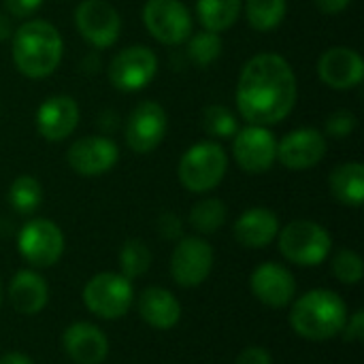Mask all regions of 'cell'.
<instances>
[{
    "label": "cell",
    "mask_w": 364,
    "mask_h": 364,
    "mask_svg": "<svg viewBox=\"0 0 364 364\" xmlns=\"http://www.w3.org/2000/svg\"><path fill=\"white\" fill-rule=\"evenodd\" d=\"M296 75L279 53H258L245 62L237 81V109L247 124L275 126L296 105Z\"/></svg>",
    "instance_id": "cell-1"
},
{
    "label": "cell",
    "mask_w": 364,
    "mask_h": 364,
    "mask_svg": "<svg viewBox=\"0 0 364 364\" xmlns=\"http://www.w3.org/2000/svg\"><path fill=\"white\" fill-rule=\"evenodd\" d=\"M15 68L28 79H45L62 62L64 41L55 26L45 19H28L11 36Z\"/></svg>",
    "instance_id": "cell-2"
},
{
    "label": "cell",
    "mask_w": 364,
    "mask_h": 364,
    "mask_svg": "<svg viewBox=\"0 0 364 364\" xmlns=\"http://www.w3.org/2000/svg\"><path fill=\"white\" fill-rule=\"evenodd\" d=\"M348 305L333 290H311L296 299L290 311L292 331L309 341H326L343 333Z\"/></svg>",
    "instance_id": "cell-3"
},
{
    "label": "cell",
    "mask_w": 364,
    "mask_h": 364,
    "mask_svg": "<svg viewBox=\"0 0 364 364\" xmlns=\"http://www.w3.org/2000/svg\"><path fill=\"white\" fill-rule=\"evenodd\" d=\"M228 156L215 141H203L192 145L179 160V181L188 192L203 194L218 188L226 175Z\"/></svg>",
    "instance_id": "cell-4"
},
{
    "label": "cell",
    "mask_w": 364,
    "mask_h": 364,
    "mask_svg": "<svg viewBox=\"0 0 364 364\" xmlns=\"http://www.w3.org/2000/svg\"><path fill=\"white\" fill-rule=\"evenodd\" d=\"M333 247V239L324 226L311 220L290 222L279 232V252L282 256L299 267H318L322 264Z\"/></svg>",
    "instance_id": "cell-5"
},
{
    "label": "cell",
    "mask_w": 364,
    "mask_h": 364,
    "mask_svg": "<svg viewBox=\"0 0 364 364\" xmlns=\"http://www.w3.org/2000/svg\"><path fill=\"white\" fill-rule=\"evenodd\" d=\"M134 301V290L128 277L119 273H98L83 288L87 311L102 320H119L128 314Z\"/></svg>",
    "instance_id": "cell-6"
},
{
    "label": "cell",
    "mask_w": 364,
    "mask_h": 364,
    "mask_svg": "<svg viewBox=\"0 0 364 364\" xmlns=\"http://www.w3.org/2000/svg\"><path fill=\"white\" fill-rule=\"evenodd\" d=\"M17 250L28 264L36 269H49L58 264L64 254V235L51 220L36 218L23 224V228L17 232Z\"/></svg>",
    "instance_id": "cell-7"
},
{
    "label": "cell",
    "mask_w": 364,
    "mask_h": 364,
    "mask_svg": "<svg viewBox=\"0 0 364 364\" xmlns=\"http://www.w3.org/2000/svg\"><path fill=\"white\" fill-rule=\"evenodd\" d=\"M143 23L162 45H181L192 34V13L181 0H147Z\"/></svg>",
    "instance_id": "cell-8"
},
{
    "label": "cell",
    "mask_w": 364,
    "mask_h": 364,
    "mask_svg": "<svg viewBox=\"0 0 364 364\" xmlns=\"http://www.w3.org/2000/svg\"><path fill=\"white\" fill-rule=\"evenodd\" d=\"M158 73V58L145 45H132L115 53L109 64V81L119 92H139L147 87Z\"/></svg>",
    "instance_id": "cell-9"
},
{
    "label": "cell",
    "mask_w": 364,
    "mask_h": 364,
    "mask_svg": "<svg viewBox=\"0 0 364 364\" xmlns=\"http://www.w3.org/2000/svg\"><path fill=\"white\" fill-rule=\"evenodd\" d=\"M75 26L87 45L105 49L119 38L122 17L107 0H81L75 9Z\"/></svg>",
    "instance_id": "cell-10"
},
{
    "label": "cell",
    "mask_w": 364,
    "mask_h": 364,
    "mask_svg": "<svg viewBox=\"0 0 364 364\" xmlns=\"http://www.w3.org/2000/svg\"><path fill=\"white\" fill-rule=\"evenodd\" d=\"M213 247L200 237H181L171 254V275L181 288H196L211 275Z\"/></svg>",
    "instance_id": "cell-11"
},
{
    "label": "cell",
    "mask_w": 364,
    "mask_h": 364,
    "mask_svg": "<svg viewBox=\"0 0 364 364\" xmlns=\"http://www.w3.org/2000/svg\"><path fill=\"white\" fill-rule=\"evenodd\" d=\"M232 154L245 173L260 175L277 162V139L267 126L250 124L232 136Z\"/></svg>",
    "instance_id": "cell-12"
},
{
    "label": "cell",
    "mask_w": 364,
    "mask_h": 364,
    "mask_svg": "<svg viewBox=\"0 0 364 364\" xmlns=\"http://www.w3.org/2000/svg\"><path fill=\"white\" fill-rule=\"evenodd\" d=\"M168 117L160 102H139L126 119V145L134 154H149L160 147L166 136Z\"/></svg>",
    "instance_id": "cell-13"
},
{
    "label": "cell",
    "mask_w": 364,
    "mask_h": 364,
    "mask_svg": "<svg viewBox=\"0 0 364 364\" xmlns=\"http://www.w3.org/2000/svg\"><path fill=\"white\" fill-rule=\"evenodd\" d=\"M119 160V149L109 136H81L66 154L68 166L83 177H100L109 173Z\"/></svg>",
    "instance_id": "cell-14"
},
{
    "label": "cell",
    "mask_w": 364,
    "mask_h": 364,
    "mask_svg": "<svg viewBox=\"0 0 364 364\" xmlns=\"http://www.w3.org/2000/svg\"><path fill=\"white\" fill-rule=\"evenodd\" d=\"M326 136L318 128H299L277 143V160L290 171H307L326 156Z\"/></svg>",
    "instance_id": "cell-15"
},
{
    "label": "cell",
    "mask_w": 364,
    "mask_h": 364,
    "mask_svg": "<svg viewBox=\"0 0 364 364\" xmlns=\"http://www.w3.org/2000/svg\"><path fill=\"white\" fill-rule=\"evenodd\" d=\"M36 130L49 143H60L68 139L79 126V105L66 94L49 96L36 109Z\"/></svg>",
    "instance_id": "cell-16"
},
{
    "label": "cell",
    "mask_w": 364,
    "mask_h": 364,
    "mask_svg": "<svg viewBox=\"0 0 364 364\" xmlns=\"http://www.w3.org/2000/svg\"><path fill=\"white\" fill-rule=\"evenodd\" d=\"M250 286H252L254 296L262 305L273 307V309H282V307L290 305L292 299H294V294H296L294 275L286 267H282L277 262H264V264H260L252 273Z\"/></svg>",
    "instance_id": "cell-17"
},
{
    "label": "cell",
    "mask_w": 364,
    "mask_h": 364,
    "mask_svg": "<svg viewBox=\"0 0 364 364\" xmlns=\"http://www.w3.org/2000/svg\"><path fill=\"white\" fill-rule=\"evenodd\" d=\"M318 75L333 90H352L364 77L363 55L352 47H331L318 62Z\"/></svg>",
    "instance_id": "cell-18"
},
{
    "label": "cell",
    "mask_w": 364,
    "mask_h": 364,
    "mask_svg": "<svg viewBox=\"0 0 364 364\" xmlns=\"http://www.w3.org/2000/svg\"><path fill=\"white\" fill-rule=\"evenodd\" d=\"M62 348L75 364H100L109 354V339L94 324L75 322L64 331Z\"/></svg>",
    "instance_id": "cell-19"
},
{
    "label": "cell",
    "mask_w": 364,
    "mask_h": 364,
    "mask_svg": "<svg viewBox=\"0 0 364 364\" xmlns=\"http://www.w3.org/2000/svg\"><path fill=\"white\" fill-rule=\"evenodd\" d=\"M279 235V218L267 207H254L235 222V239L247 250H262Z\"/></svg>",
    "instance_id": "cell-20"
},
{
    "label": "cell",
    "mask_w": 364,
    "mask_h": 364,
    "mask_svg": "<svg viewBox=\"0 0 364 364\" xmlns=\"http://www.w3.org/2000/svg\"><path fill=\"white\" fill-rule=\"evenodd\" d=\"M139 316L151 328L171 331L181 318V305L173 292L164 288H145L139 296Z\"/></svg>",
    "instance_id": "cell-21"
},
{
    "label": "cell",
    "mask_w": 364,
    "mask_h": 364,
    "mask_svg": "<svg viewBox=\"0 0 364 364\" xmlns=\"http://www.w3.org/2000/svg\"><path fill=\"white\" fill-rule=\"evenodd\" d=\"M9 301L15 311L34 316L43 311L49 301L47 282L34 271H17L9 284Z\"/></svg>",
    "instance_id": "cell-22"
},
{
    "label": "cell",
    "mask_w": 364,
    "mask_h": 364,
    "mask_svg": "<svg viewBox=\"0 0 364 364\" xmlns=\"http://www.w3.org/2000/svg\"><path fill=\"white\" fill-rule=\"evenodd\" d=\"M331 194L348 207H360L364 203V166L360 162L339 164L328 177Z\"/></svg>",
    "instance_id": "cell-23"
},
{
    "label": "cell",
    "mask_w": 364,
    "mask_h": 364,
    "mask_svg": "<svg viewBox=\"0 0 364 364\" xmlns=\"http://www.w3.org/2000/svg\"><path fill=\"white\" fill-rule=\"evenodd\" d=\"M243 0H196V17L209 32H224L239 19Z\"/></svg>",
    "instance_id": "cell-24"
},
{
    "label": "cell",
    "mask_w": 364,
    "mask_h": 364,
    "mask_svg": "<svg viewBox=\"0 0 364 364\" xmlns=\"http://www.w3.org/2000/svg\"><path fill=\"white\" fill-rule=\"evenodd\" d=\"M288 2L286 0H245L247 23L258 32H271L286 19Z\"/></svg>",
    "instance_id": "cell-25"
},
{
    "label": "cell",
    "mask_w": 364,
    "mask_h": 364,
    "mask_svg": "<svg viewBox=\"0 0 364 364\" xmlns=\"http://www.w3.org/2000/svg\"><path fill=\"white\" fill-rule=\"evenodd\" d=\"M9 203L21 215H32L43 203V186L32 175H19L9 188Z\"/></svg>",
    "instance_id": "cell-26"
},
{
    "label": "cell",
    "mask_w": 364,
    "mask_h": 364,
    "mask_svg": "<svg viewBox=\"0 0 364 364\" xmlns=\"http://www.w3.org/2000/svg\"><path fill=\"white\" fill-rule=\"evenodd\" d=\"M226 215H228V209L220 198H203L192 207L188 222L196 232L213 235L224 226Z\"/></svg>",
    "instance_id": "cell-27"
},
{
    "label": "cell",
    "mask_w": 364,
    "mask_h": 364,
    "mask_svg": "<svg viewBox=\"0 0 364 364\" xmlns=\"http://www.w3.org/2000/svg\"><path fill=\"white\" fill-rule=\"evenodd\" d=\"M222 49H224V43L218 32L200 30V32L190 34L188 38V58L196 66H203V68L213 64L222 55Z\"/></svg>",
    "instance_id": "cell-28"
},
{
    "label": "cell",
    "mask_w": 364,
    "mask_h": 364,
    "mask_svg": "<svg viewBox=\"0 0 364 364\" xmlns=\"http://www.w3.org/2000/svg\"><path fill=\"white\" fill-rule=\"evenodd\" d=\"M151 267V252L141 239H128L119 250V269L128 279L141 277Z\"/></svg>",
    "instance_id": "cell-29"
},
{
    "label": "cell",
    "mask_w": 364,
    "mask_h": 364,
    "mask_svg": "<svg viewBox=\"0 0 364 364\" xmlns=\"http://www.w3.org/2000/svg\"><path fill=\"white\" fill-rule=\"evenodd\" d=\"M203 128L209 136L232 139L239 130L235 113L224 105H209L203 111Z\"/></svg>",
    "instance_id": "cell-30"
},
{
    "label": "cell",
    "mask_w": 364,
    "mask_h": 364,
    "mask_svg": "<svg viewBox=\"0 0 364 364\" xmlns=\"http://www.w3.org/2000/svg\"><path fill=\"white\" fill-rule=\"evenodd\" d=\"M333 273L346 286H356L364 275L363 258L354 250H341L333 258Z\"/></svg>",
    "instance_id": "cell-31"
},
{
    "label": "cell",
    "mask_w": 364,
    "mask_h": 364,
    "mask_svg": "<svg viewBox=\"0 0 364 364\" xmlns=\"http://www.w3.org/2000/svg\"><path fill=\"white\" fill-rule=\"evenodd\" d=\"M356 128V115L348 109H339L335 113H331L326 117L324 124V136H333V139H346L354 132Z\"/></svg>",
    "instance_id": "cell-32"
},
{
    "label": "cell",
    "mask_w": 364,
    "mask_h": 364,
    "mask_svg": "<svg viewBox=\"0 0 364 364\" xmlns=\"http://www.w3.org/2000/svg\"><path fill=\"white\" fill-rule=\"evenodd\" d=\"M158 232H160V237L166 239V241H177V239H181V237H183V222H181V218L175 215V213H171V211L162 213V215L158 218Z\"/></svg>",
    "instance_id": "cell-33"
},
{
    "label": "cell",
    "mask_w": 364,
    "mask_h": 364,
    "mask_svg": "<svg viewBox=\"0 0 364 364\" xmlns=\"http://www.w3.org/2000/svg\"><path fill=\"white\" fill-rule=\"evenodd\" d=\"M45 0H4V9L11 17H32Z\"/></svg>",
    "instance_id": "cell-34"
},
{
    "label": "cell",
    "mask_w": 364,
    "mask_h": 364,
    "mask_svg": "<svg viewBox=\"0 0 364 364\" xmlns=\"http://www.w3.org/2000/svg\"><path fill=\"white\" fill-rule=\"evenodd\" d=\"M235 364H273V358L269 354L267 348H260V346H252V348H245L237 363Z\"/></svg>",
    "instance_id": "cell-35"
},
{
    "label": "cell",
    "mask_w": 364,
    "mask_h": 364,
    "mask_svg": "<svg viewBox=\"0 0 364 364\" xmlns=\"http://www.w3.org/2000/svg\"><path fill=\"white\" fill-rule=\"evenodd\" d=\"M346 341H363L364 339V311L358 309L352 318H348L346 322Z\"/></svg>",
    "instance_id": "cell-36"
},
{
    "label": "cell",
    "mask_w": 364,
    "mask_h": 364,
    "mask_svg": "<svg viewBox=\"0 0 364 364\" xmlns=\"http://www.w3.org/2000/svg\"><path fill=\"white\" fill-rule=\"evenodd\" d=\"M350 2H352V0H314V4H316L322 13H326V15H335V13L346 11V9L350 6Z\"/></svg>",
    "instance_id": "cell-37"
},
{
    "label": "cell",
    "mask_w": 364,
    "mask_h": 364,
    "mask_svg": "<svg viewBox=\"0 0 364 364\" xmlns=\"http://www.w3.org/2000/svg\"><path fill=\"white\" fill-rule=\"evenodd\" d=\"M0 364H34L26 354L21 352H9L4 356H0Z\"/></svg>",
    "instance_id": "cell-38"
},
{
    "label": "cell",
    "mask_w": 364,
    "mask_h": 364,
    "mask_svg": "<svg viewBox=\"0 0 364 364\" xmlns=\"http://www.w3.org/2000/svg\"><path fill=\"white\" fill-rule=\"evenodd\" d=\"M13 36V26L11 19L6 17V13H0V43L9 41Z\"/></svg>",
    "instance_id": "cell-39"
},
{
    "label": "cell",
    "mask_w": 364,
    "mask_h": 364,
    "mask_svg": "<svg viewBox=\"0 0 364 364\" xmlns=\"http://www.w3.org/2000/svg\"><path fill=\"white\" fill-rule=\"evenodd\" d=\"M2 294H4V290H2V282H0V305H2Z\"/></svg>",
    "instance_id": "cell-40"
}]
</instances>
